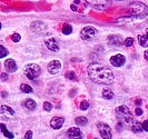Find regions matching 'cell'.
I'll list each match as a JSON object with an SVG mask.
<instances>
[{
  "label": "cell",
  "instance_id": "cell-2",
  "mask_svg": "<svg viewBox=\"0 0 148 139\" xmlns=\"http://www.w3.org/2000/svg\"><path fill=\"white\" fill-rule=\"evenodd\" d=\"M129 12L132 17L137 19H143L148 16V7L139 1H134L129 3Z\"/></svg>",
  "mask_w": 148,
  "mask_h": 139
},
{
  "label": "cell",
  "instance_id": "cell-26",
  "mask_svg": "<svg viewBox=\"0 0 148 139\" xmlns=\"http://www.w3.org/2000/svg\"><path fill=\"white\" fill-rule=\"evenodd\" d=\"M0 50H1V55H0V57H1V58L6 57V56L8 55V52H9L7 49L5 48V46H0Z\"/></svg>",
  "mask_w": 148,
  "mask_h": 139
},
{
  "label": "cell",
  "instance_id": "cell-28",
  "mask_svg": "<svg viewBox=\"0 0 148 139\" xmlns=\"http://www.w3.org/2000/svg\"><path fill=\"white\" fill-rule=\"evenodd\" d=\"M44 109L46 110V111H50V110L52 109V105L50 103H44Z\"/></svg>",
  "mask_w": 148,
  "mask_h": 139
},
{
  "label": "cell",
  "instance_id": "cell-5",
  "mask_svg": "<svg viewBox=\"0 0 148 139\" xmlns=\"http://www.w3.org/2000/svg\"><path fill=\"white\" fill-rule=\"evenodd\" d=\"M97 129L104 139H111V128L105 123H98Z\"/></svg>",
  "mask_w": 148,
  "mask_h": 139
},
{
  "label": "cell",
  "instance_id": "cell-32",
  "mask_svg": "<svg viewBox=\"0 0 148 139\" xmlns=\"http://www.w3.org/2000/svg\"><path fill=\"white\" fill-rule=\"evenodd\" d=\"M8 78H9V76H8V75L6 73H1V79H2V81H7Z\"/></svg>",
  "mask_w": 148,
  "mask_h": 139
},
{
  "label": "cell",
  "instance_id": "cell-16",
  "mask_svg": "<svg viewBox=\"0 0 148 139\" xmlns=\"http://www.w3.org/2000/svg\"><path fill=\"white\" fill-rule=\"evenodd\" d=\"M0 111H1V115H2V116H14V115H15V111L11 109L10 107L6 106V105H2V106H1Z\"/></svg>",
  "mask_w": 148,
  "mask_h": 139
},
{
  "label": "cell",
  "instance_id": "cell-36",
  "mask_svg": "<svg viewBox=\"0 0 148 139\" xmlns=\"http://www.w3.org/2000/svg\"><path fill=\"white\" fill-rule=\"evenodd\" d=\"M144 57H145L146 60H148V50H146V51L144 52Z\"/></svg>",
  "mask_w": 148,
  "mask_h": 139
},
{
  "label": "cell",
  "instance_id": "cell-20",
  "mask_svg": "<svg viewBox=\"0 0 148 139\" xmlns=\"http://www.w3.org/2000/svg\"><path fill=\"white\" fill-rule=\"evenodd\" d=\"M132 129H133L134 132H140L144 130V127H143V124H140L139 121H134Z\"/></svg>",
  "mask_w": 148,
  "mask_h": 139
},
{
  "label": "cell",
  "instance_id": "cell-6",
  "mask_svg": "<svg viewBox=\"0 0 148 139\" xmlns=\"http://www.w3.org/2000/svg\"><path fill=\"white\" fill-rule=\"evenodd\" d=\"M96 35H97V30L94 27H91V26H87V27H85L82 30L80 38H82V40H91Z\"/></svg>",
  "mask_w": 148,
  "mask_h": 139
},
{
  "label": "cell",
  "instance_id": "cell-17",
  "mask_svg": "<svg viewBox=\"0 0 148 139\" xmlns=\"http://www.w3.org/2000/svg\"><path fill=\"white\" fill-rule=\"evenodd\" d=\"M114 92H112V90L109 89V88H105L104 90H103V97H104L105 99H112L114 98Z\"/></svg>",
  "mask_w": 148,
  "mask_h": 139
},
{
  "label": "cell",
  "instance_id": "cell-4",
  "mask_svg": "<svg viewBox=\"0 0 148 139\" xmlns=\"http://www.w3.org/2000/svg\"><path fill=\"white\" fill-rule=\"evenodd\" d=\"M40 71H41V69L37 64H28L23 68V73L26 75V77L30 80H35L40 75Z\"/></svg>",
  "mask_w": 148,
  "mask_h": 139
},
{
  "label": "cell",
  "instance_id": "cell-27",
  "mask_svg": "<svg viewBox=\"0 0 148 139\" xmlns=\"http://www.w3.org/2000/svg\"><path fill=\"white\" fill-rule=\"evenodd\" d=\"M11 40H12L14 42L20 41V35H19V34H14V35L11 36Z\"/></svg>",
  "mask_w": 148,
  "mask_h": 139
},
{
  "label": "cell",
  "instance_id": "cell-11",
  "mask_svg": "<svg viewBox=\"0 0 148 139\" xmlns=\"http://www.w3.org/2000/svg\"><path fill=\"white\" fill-rule=\"evenodd\" d=\"M45 45L47 46V48L49 50H51L53 52H57L59 51V46H58V42L53 39V38H48L45 40Z\"/></svg>",
  "mask_w": 148,
  "mask_h": 139
},
{
  "label": "cell",
  "instance_id": "cell-35",
  "mask_svg": "<svg viewBox=\"0 0 148 139\" xmlns=\"http://www.w3.org/2000/svg\"><path fill=\"white\" fill-rule=\"evenodd\" d=\"M70 8H71L74 11H78V9H77V7H76V5H71V6H70Z\"/></svg>",
  "mask_w": 148,
  "mask_h": 139
},
{
  "label": "cell",
  "instance_id": "cell-29",
  "mask_svg": "<svg viewBox=\"0 0 148 139\" xmlns=\"http://www.w3.org/2000/svg\"><path fill=\"white\" fill-rule=\"evenodd\" d=\"M89 108V103L88 101H82L80 103V109L82 110H87Z\"/></svg>",
  "mask_w": 148,
  "mask_h": 139
},
{
  "label": "cell",
  "instance_id": "cell-34",
  "mask_svg": "<svg viewBox=\"0 0 148 139\" xmlns=\"http://www.w3.org/2000/svg\"><path fill=\"white\" fill-rule=\"evenodd\" d=\"M135 114L137 115V116H140V115H143V110H141V108H136V110H135Z\"/></svg>",
  "mask_w": 148,
  "mask_h": 139
},
{
  "label": "cell",
  "instance_id": "cell-15",
  "mask_svg": "<svg viewBox=\"0 0 148 139\" xmlns=\"http://www.w3.org/2000/svg\"><path fill=\"white\" fill-rule=\"evenodd\" d=\"M138 41L141 47H148V28L145 31V35L138 36Z\"/></svg>",
  "mask_w": 148,
  "mask_h": 139
},
{
  "label": "cell",
  "instance_id": "cell-12",
  "mask_svg": "<svg viewBox=\"0 0 148 139\" xmlns=\"http://www.w3.org/2000/svg\"><path fill=\"white\" fill-rule=\"evenodd\" d=\"M64 123H65V118L64 117H53L50 120V126L53 129H60L62 127Z\"/></svg>",
  "mask_w": 148,
  "mask_h": 139
},
{
  "label": "cell",
  "instance_id": "cell-31",
  "mask_svg": "<svg viewBox=\"0 0 148 139\" xmlns=\"http://www.w3.org/2000/svg\"><path fill=\"white\" fill-rule=\"evenodd\" d=\"M32 138V131L29 130V131L26 132V135H25V139H31Z\"/></svg>",
  "mask_w": 148,
  "mask_h": 139
},
{
  "label": "cell",
  "instance_id": "cell-38",
  "mask_svg": "<svg viewBox=\"0 0 148 139\" xmlns=\"http://www.w3.org/2000/svg\"><path fill=\"white\" fill-rule=\"evenodd\" d=\"M96 139H98V138H96Z\"/></svg>",
  "mask_w": 148,
  "mask_h": 139
},
{
  "label": "cell",
  "instance_id": "cell-19",
  "mask_svg": "<svg viewBox=\"0 0 148 139\" xmlns=\"http://www.w3.org/2000/svg\"><path fill=\"white\" fill-rule=\"evenodd\" d=\"M0 129H1L2 134L5 135V137H7V138H9V139H12V138H14V135H12V134H11L10 131H8L7 128H6V125H5V124H1V125H0Z\"/></svg>",
  "mask_w": 148,
  "mask_h": 139
},
{
  "label": "cell",
  "instance_id": "cell-9",
  "mask_svg": "<svg viewBox=\"0 0 148 139\" xmlns=\"http://www.w3.org/2000/svg\"><path fill=\"white\" fill-rule=\"evenodd\" d=\"M108 40H109V44L112 46H116V47H121L123 45H125V40L121 38V36H115V35H111L108 37Z\"/></svg>",
  "mask_w": 148,
  "mask_h": 139
},
{
  "label": "cell",
  "instance_id": "cell-37",
  "mask_svg": "<svg viewBox=\"0 0 148 139\" xmlns=\"http://www.w3.org/2000/svg\"><path fill=\"white\" fill-rule=\"evenodd\" d=\"M136 103H137V105H140V103H141V100H140V99H138V100H136Z\"/></svg>",
  "mask_w": 148,
  "mask_h": 139
},
{
  "label": "cell",
  "instance_id": "cell-22",
  "mask_svg": "<svg viewBox=\"0 0 148 139\" xmlns=\"http://www.w3.org/2000/svg\"><path fill=\"white\" fill-rule=\"evenodd\" d=\"M20 90H21L22 92H25V94L32 92V88L30 87L29 85H27V84H22L21 86H20Z\"/></svg>",
  "mask_w": 148,
  "mask_h": 139
},
{
  "label": "cell",
  "instance_id": "cell-18",
  "mask_svg": "<svg viewBox=\"0 0 148 139\" xmlns=\"http://www.w3.org/2000/svg\"><path fill=\"white\" fill-rule=\"evenodd\" d=\"M25 107L28 108L29 110H34L37 107V103H36L35 100H32V99H27V100L25 101Z\"/></svg>",
  "mask_w": 148,
  "mask_h": 139
},
{
  "label": "cell",
  "instance_id": "cell-25",
  "mask_svg": "<svg viewBox=\"0 0 148 139\" xmlns=\"http://www.w3.org/2000/svg\"><path fill=\"white\" fill-rule=\"evenodd\" d=\"M134 44H135V40L132 37H128L125 39V46L126 47H132V46H134Z\"/></svg>",
  "mask_w": 148,
  "mask_h": 139
},
{
  "label": "cell",
  "instance_id": "cell-3",
  "mask_svg": "<svg viewBox=\"0 0 148 139\" xmlns=\"http://www.w3.org/2000/svg\"><path fill=\"white\" fill-rule=\"evenodd\" d=\"M116 117L121 124H134V117L127 106H119L116 108Z\"/></svg>",
  "mask_w": 148,
  "mask_h": 139
},
{
  "label": "cell",
  "instance_id": "cell-33",
  "mask_svg": "<svg viewBox=\"0 0 148 139\" xmlns=\"http://www.w3.org/2000/svg\"><path fill=\"white\" fill-rule=\"evenodd\" d=\"M143 127H144V130L145 131H148V119L143 123Z\"/></svg>",
  "mask_w": 148,
  "mask_h": 139
},
{
  "label": "cell",
  "instance_id": "cell-1",
  "mask_svg": "<svg viewBox=\"0 0 148 139\" xmlns=\"http://www.w3.org/2000/svg\"><path fill=\"white\" fill-rule=\"evenodd\" d=\"M90 80L100 85H110L115 79L110 68L100 64H90L87 68Z\"/></svg>",
  "mask_w": 148,
  "mask_h": 139
},
{
  "label": "cell",
  "instance_id": "cell-13",
  "mask_svg": "<svg viewBox=\"0 0 148 139\" xmlns=\"http://www.w3.org/2000/svg\"><path fill=\"white\" fill-rule=\"evenodd\" d=\"M5 68L8 73H15L17 70V64L14 59H7L5 61Z\"/></svg>",
  "mask_w": 148,
  "mask_h": 139
},
{
  "label": "cell",
  "instance_id": "cell-14",
  "mask_svg": "<svg viewBox=\"0 0 148 139\" xmlns=\"http://www.w3.org/2000/svg\"><path fill=\"white\" fill-rule=\"evenodd\" d=\"M31 30L35 32H42L44 30H46V25L40 21H36L31 23Z\"/></svg>",
  "mask_w": 148,
  "mask_h": 139
},
{
  "label": "cell",
  "instance_id": "cell-21",
  "mask_svg": "<svg viewBox=\"0 0 148 139\" xmlns=\"http://www.w3.org/2000/svg\"><path fill=\"white\" fill-rule=\"evenodd\" d=\"M75 123L78 126H86L87 123H88V120H87L86 117H77L75 119Z\"/></svg>",
  "mask_w": 148,
  "mask_h": 139
},
{
  "label": "cell",
  "instance_id": "cell-8",
  "mask_svg": "<svg viewBox=\"0 0 148 139\" xmlns=\"http://www.w3.org/2000/svg\"><path fill=\"white\" fill-rule=\"evenodd\" d=\"M67 135H68V138L69 139H82V132L77 127L69 128L68 131H67Z\"/></svg>",
  "mask_w": 148,
  "mask_h": 139
},
{
  "label": "cell",
  "instance_id": "cell-7",
  "mask_svg": "<svg viewBox=\"0 0 148 139\" xmlns=\"http://www.w3.org/2000/svg\"><path fill=\"white\" fill-rule=\"evenodd\" d=\"M125 62H126V58L121 53H117V55H114L110 57V64L112 66L121 67L123 65H125Z\"/></svg>",
  "mask_w": 148,
  "mask_h": 139
},
{
  "label": "cell",
  "instance_id": "cell-24",
  "mask_svg": "<svg viewBox=\"0 0 148 139\" xmlns=\"http://www.w3.org/2000/svg\"><path fill=\"white\" fill-rule=\"evenodd\" d=\"M71 31H73L71 26H70V25H68V23H66V25L64 26V28H62V34H65V35H69V34H71Z\"/></svg>",
  "mask_w": 148,
  "mask_h": 139
},
{
  "label": "cell",
  "instance_id": "cell-30",
  "mask_svg": "<svg viewBox=\"0 0 148 139\" xmlns=\"http://www.w3.org/2000/svg\"><path fill=\"white\" fill-rule=\"evenodd\" d=\"M66 77L68 79H73V80H76V76H75V73L73 71H68L66 75Z\"/></svg>",
  "mask_w": 148,
  "mask_h": 139
},
{
  "label": "cell",
  "instance_id": "cell-23",
  "mask_svg": "<svg viewBox=\"0 0 148 139\" xmlns=\"http://www.w3.org/2000/svg\"><path fill=\"white\" fill-rule=\"evenodd\" d=\"M91 5H92V7L96 8V9H99V10H105L109 3H106V2H104V3H98V5H97V3H91Z\"/></svg>",
  "mask_w": 148,
  "mask_h": 139
},
{
  "label": "cell",
  "instance_id": "cell-10",
  "mask_svg": "<svg viewBox=\"0 0 148 139\" xmlns=\"http://www.w3.org/2000/svg\"><path fill=\"white\" fill-rule=\"evenodd\" d=\"M60 69H61V62L59 60H53L48 65V71L52 75L58 73L60 71Z\"/></svg>",
  "mask_w": 148,
  "mask_h": 139
}]
</instances>
